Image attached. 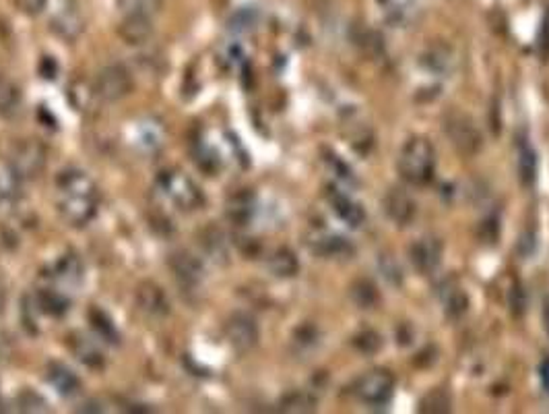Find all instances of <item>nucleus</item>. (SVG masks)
Wrapping results in <instances>:
<instances>
[{
  "label": "nucleus",
  "mask_w": 549,
  "mask_h": 414,
  "mask_svg": "<svg viewBox=\"0 0 549 414\" xmlns=\"http://www.w3.org/2000/svg\"><path fill=\"white\" fill-rule=\"evenodd\" d=\"M38 307H42L43 313H50L54 317H61L69 311V299L61 290H42L38 296Z\"/></svg>",
  "instance_id": "5701e85b"
},
{
  "label": "nucleus",
  "mask_w": 549,
  "mask_h": 414,
  "mask_svg": "<svg viewBox=\"0 0 549 414\" xmlns=\"http://www.w3.org/2000/svg\"><path fill=\"white\" fill-rule=\"evenodd\" d=\"M539 50L544 56H549V14H547V21L544 24V29H541Z\"/></svg>",
  "instance_id": "4c0bfd02"
},
{
  "label": "nucleus",
  "mask_w": 549,
  "mask_h": 414,
  "mask_svg": "<svg viewBox=\"0 0 549 414\" xmlns=\"http://www.w3.org/2000/svg\"><path fill=\"white\" fill-rule=\"evenodd\" d=\"M267 265L270 274L277 275V278H294L299 270L298 257L289 249H285V246L283 249H277L273 255L269 257Z\"/></svg>",
  "instance_id": "412c9836"
},
{
  "label": "nucleus",
  "mask_w": 549,
  "mask_h": 414,
  "mask_svg": "<svg viewBox=\"0 0 549 414\" xmlns=\"http://www.w3.org/2000/svg\"><path fill=\"white\" fill-rule=\"evenodd\" d=\"M354 344L357 348H360V351L372 354V352H376L378 348H380V338L376 336L374 332H364V333H360V336H355Z\"/></svg>",
  "instance_id": "e433bc0d"
},
{
  "label": "nucleus",
  "mask_w": 549,
  "mask_h": 414,
  "mask_svg": "<svg viewBox=\"0 0 549 414\" xmlns=\"http://www.w3.org/2000/svg\"><path fill=\"white\" fill-rule=\"evenodd\" d=\"M450 409H452L450 396L446 394L444 390H431L430 394L421 398V404H420V412L440 414V412H450Z\"/></svg>",
  "instance_id": "cd10ccee"
},
{
  "label": "nucleus",
  "mask_w": 549,
  "mask_h": 414,
  "mask_svg": "<svg viewBox=\"0 0 549 414\" xmlns=\"http://www.w3.org/2000/svg\"><path fill=\"white\" fill-rule=\"evenodd\" d=\"M354 391L362 402L370 406H383L391 400L394 391V377L391 375V371L376 369V371L362 375L360 380L355 381Z\"/></svg>",
  "instance_id": "39448f33"
},
{
  "label": "nucleus",
  "mask_w": 549,
  "mask_h": 414,
  "mask_svg": "<svg viewBox=\"0 0 549 414\" xmlns=\"http://www.w3.org/2000/svg\"><path fill=\"white\" fill-rule=\"evenodd\" d=\"M351 299L360 309H372L378 303V293L372 282L368 280H357L351 286Z\"/></svg>",
  "instance_id": "393cba45"
},
{
  "label": "nucleus",
  "mask_w": 549,
  "mask_h": 414,
  "mask_svg": "<svg viewBox=\"0 0 549 414\" xmlns=\"http://www.w3.org/2000/svg\"><path fill=\"white\" fill-rule=\"evenodd\" d=\"M518 180L526 188L537 180V154L526 141L518 145Z\"/></svg>",
  "instance_id": "aec40b11"
},
{
  "label": "nucleus",
  "mask_w": 549,
  "mask_h": 414,
  "mask_svg": "<svg viewBox=\"0 0 549 414\" xmlns=\"http://www.w3.org/2000/svg\"><path fill=\"white\" fill-rule=\"evenodd\" d=\"M118 34L130 46L145 43L153 34V17H149V14H124Z\"/></svg>",
  "instance_id": "ddd939ff"
},
{
  "label": "nucleus",
  "mask_w": 549,
  "mask_h": 414,
  "mask_svg": "<svg viewBox=\"0 0 549 414\" xmlns=\"http://www.w3.org/2000/svg\"><path fill=\"white\" fill-rule=\"evenodd\" d=\"M252 212H254V201L248 193H240L236 197H232V201L228 203V216L238 224L251 220Z\"/></svg>",
  "instance_id": "a878e982"
},
{
  "label": "nucleus",
  "mask_w": 549,
  "mask_h": 414,
  "mask_svg": "<svg viewBox=\"0 0 549 414\" xmlns=\"http://www.w3.org/2000/svg\"><path fill=\"white\" fill-rule=\"evenodd\" d=\"M508 304H510V311L516 317H521L526 311V294H525V290H523L521 284L512 286L510 296H508Z\"/></svg>",
  "instance_id": "72a5a7b5"
},
{
  "label": "nucleus",
  "mask_w": 549,
  "mask_h": 414,
  "mask_svg": "<svg viewBox=\"0 0 549 414\" xmlns=\"http://www.w3.org/2000/svg\"><path fill=\"white\" fill-rule=\"evenodd\" d=\"M541 381H544V388L549 394V359L541 365Z\"/></svg>",
  "instance_id": "ea45409f"
},
{
  "label": "nucleus",
  "mask_w": 549,
  "mask_h": 414,
  "mask_svg": "<svg viewBox=\"0 0 549 414\" xmlns=\"http://www.w3.org/2000/svg\"><path fill=\"white\" fill-rule=\"evenodd\" d=\"M133 91V77L122 64H109L95 79V93L104 101H120Z\"/></svg>",
  "instance_id": "423d86ee"
},
{
  "label": "nucleus",
  "mask_w": 549,
  "mask_h": 414,
  "mask_svg": "<svg viewBox=\"0 0 549 414\" xmlns=\"http://www.w3.org/2000/svg\"><path fill=\"white\" fill-rule=\"evenodd\" d=\"M91 323H93L95 333H98V336H99L101 340H106V342H116V340H118V333H116V328H114L112 319H109V317L104 313V311L93 309V311H91Z\"/></svg>",
  "instance_id": "c756f323"
},
{
  "label": "nucleus",
  "mask_w": 549,
  "mask_h": 414,
  "mask_svg": "<svg viewBox=\"0 0 549 414\" xmlns=\"http://www.w3.org/2000/svg\"><path fill=\"white\" fill-rule=\"evenodd\" d=\"M9 164L14 178H33L38 177L43 164H46V149L40 141L24 140L13 145Z\"/></svg>",
  "instance_id": "20e7f679"
},
{
  "label": "nucleus",
  "mask_w": 549,
  "mask_h": 414,
  "mask_svg": "<svg viewBox=\"0 0 549 414\" xmlns=\"http://www.w3.org/2000/svg\"><path fill=\"white\" fill-rule=\"evenodd\" d=\"M203 246H204V251L211 255V259L225 261V257H228V245H225V238L222 232L215 228H209L207 232H204Z\"/></svg>",
  "instance_id": "bb28decb"
},
{
  "label": "nucleus",
  "mask_w": 549,
  "mask_h": 414,
  "mask_svg": "<svg viewBox=\"0 0 549 414\" xmlns=\"http://www.w3.org/2000/svg\"><path fill=\"white\" fill-rule=\"evenodd\" d=\"M328 199H331V206H333V209L336 212V216H339L341 220L347 224V226L360 228L362 224L365 222L364 207L357 201L347 197V195H343V193H339L335 188V191L328 193Z\"/></svg>",
  "instance_id": "dca6fc26"
},
{
  "label": "nucleus",
  "mask_w": 549,
  "mask_h": 414,
  "mask_svg": "<svg viewBox=\"0 0 549 414\" xmlns=\"http://www.w3.org/2000/svg\"><path fill=\"white\" fill-rule=\"evenodd\" d=\"M399 172L409 185L423 187L431 183L436 172V151L428 140L413 137L405 143L399 156Z\"/></svg>",
  "instance_id": "f03ea898"
},
{
  "label": "nucleus",
  "mask_w": 549,
  "mask_h": 414,
  "mask_svg": "<svg viewBox=\"0 0 549 414\" xmlns=\"http://www.w3.org/2000/svg\"><path fill=\"white\" fill-rule=\"evenodd\" d=\"M19 409L24 412H42L46 410V402L38 394H33V391H24L19 396Z\"/></svg>",
  "instance_id": "f704fd0d"
},
{
  "label": "nucleus",
  "mask_w": 549,
  "mask_h": 414,
  "mask_svg": "<svg viewBox=\"0 0 549 414\" xmlns=\"http://www.w3.org/2000/svg\"><path fill=\"white\" fill-rule=\"evenodd\" d=\"M14 199V193L9 185H5L3 180H0V209H3L6 203H11Z\"/></svg>",
  "instance_id": "58836bf2"
},
{
  "label": "nucleus",
  "mask_w": 549,
  "mask_h": 414,
  "mask_svg": "<svg viewBox=\"0 0 549 414\" xmlns=\"http://www.w3.org/2000/svg\"><path fill=\"white\" fill-rule=\"evenodd\" d=\"M225 333H228L230 344L236 348L238 352L252 351L256 342H259V325L246 313L232 315L228 325H225Z\"/></svg>",
  "instance_id": "1a4fd4ad"
},
{
  "label": "nucleus",
  "mask_w": 549,
  "mask_h": 414,
  "mask_svg": "<svg viewBox=\"0 0 549 414\" xmlns=\"http://www.w3.org/2000/svg\"><path fill=\"white\" fill-rule=\"evenodd\" d=\"M50 27L64 40H77L79 34L83 32V17L79 13L77 0H54Z\"/></svg>",
  "instance_id": "6e6552de"
},
{
  "label": "nucleus",
  "mask_w": 549,
  "mask_h": 414,
  "mask_svg": "<svg viewBox=\"0 0 549 414\" xmlns=\"http://www.w3.org/2000/svg\"><path fill=\"white\" fill-rule=\"evenodd\" d=\"M58 209L72 226H85L98 212V188L87 172L67 168L58 174Z\"/></svg>",
  "instance_id": "f257e3e1"
},
{
  "label": "nucleus",
  "mask_w": 549,
  "mask_h": 414,
  "mask_svg": "<svg viewBox=\"0 0 549 414\" xmlns=\"http://www.w3.org/2000/svg\"><path fill=\"white\" fill-rule=\"evenodd\" d=\"M21 93L17 85H13L9 79L0 77V116H13L19 111Z\"/></svg>",
  "instance_id": "b1692460"
},
{
  "label": "nucleus",
  "mask_w": 549,
  "mask_h": 414,
  "mask_svg": "<svg viewBox=\"0 0 549 414\" xmlns=\"http://www.w3.org/2000/svg\"><path fill=\"white\" fill-rule=\"evenodd\" d=\"M444 130H446V135H449V140L452 141V145H455L460 154L473 156L479 151L481 135H479L478 127L473 125V120L469 119V116H465L460 112L450 114L444 122Z\"/></svg>",
  "instance_id": "0eeeda50"
},
{
  "label": "nucleus",
  "mask_w": 549,
  "mask_h": 414,
  "mask_svg": "<svg viewBox=\"0 0 549 414\" xmlns=\"http://www.w3.org/2000/svg\"><path fill=\"white\" fill-rule=\"evenodd\" d=\"M380 270H383V275L393 284H401L402 282V270L397 265V261L393 257H380Z\"/></svg>",
  "instance_id": "473e14b6"
},
{
  "label": "nucleus",
  "mask_w": 549,
  "mask_h": 414,
  "mask_svg": "<svg viewBox=\"0 0 549 414\" xmlns=\"http://www.w3.org/2000/svg\"><path fill=\"white\" fill-rule=\"evenodd\" d=\"M52 280L61 288H77L83 282V264L77 255H64L56 261Z\"/></svg>",
  "instance_id": "a211bd4d"
},
{
  "label": "nucleus",
  "mask_w": 549,
  "mask_h": 414,
  "mask_svg": "<svg viewBox=\"0 0 549 414\" xmlns=\"http://www.w3.org/2000/svg\"><path fill=\"white\" fill-rule=\"evenodd\" d=\"M164 0H118V6L124 14H149L153 17L159 11Z\"/></svg>",
  "instance_id": "7c9ffc66"
},
{
  "label": "nucleus",
  "mask_w": 549,
  "mask_h": 414,
  "mask_svg": "<svg viewBox=\"0 0 549 414\" xmlns=\"http://www.w3.org/2000/svg\"><path fill=\"white\" fill-rule=\"evenodd\" d=\"M409 259L421 275L434 274L442 264V245L438 238H420L409 249Z\"/></svg>",
  "instance_id": "9d476101"
},
{
  "label": "nucleus",
  "mask_w": 549,
  "mask_h": 414,
  "mask_svg": "<svg viewBox=\"0 0 549 414\" xmlns=\"http://www.w3.org/2000/svg\"><path fill=\"white\" fill-rule=\"evenodd\" d=\"M256 25V13L252 9H241L238 11L236 14L232 17V24L230 27L233 29V32H251V29Z\"/></svg>",
  "instance_id": "2f4dec72"
},
{
  "label": "nucleus",
  "mask_w": 549,
  "mask_h": 414,
  "mask_svg": "<svg viewBox=\"0 0 549 414\" xmlns=\"http://www.w3.org/2000/svg\"><path fill=\"white\" fill-rule=\"evenodd\" d=\"M46 380L50 381V386L64 398H72L80 391L79 377L72 373L69 367L61 365V362H50L46 369Z\"/></svg>",
  "instance_id": "2eb2a0df"
},
{
  "label": "nucleus",
  "mask_w": 549,
  "mask_h": 414,
  "mask_svg": "<svg viewBox=\"0 0 549 414\" xmlns=\"http://www.w3.org/2000/svg\"><path fill=\"white\" fill-rule=\"evenodd\" d=\"M544 328L549 333V296H547L545 303H544Z\"/></svg>",
  "instance_id": "a19ab883"
},
{
  "label": "nucleus",
  "mask_w": 549,
  "mask_h": 414,
  "mask_svg": "<svg viewBox=\"0 0 549 414\" xmlns=\"http://www.w3.org/2000/svg\"><path fill=\"white\" fill-rule=\"evenodd\" d=\"M161 193L170 199L182 212H193L203 206V193L185 172L166 170L159 174Z\"/></svg>",
  "instance_id": "7ed1b4c3"
},
{
  "label": "nucleus",
  "mask_w": 549,
  "mask_h": 414,
  "mask_svg": "<svg viewBox=\"0 0 549 414\" xmlns=\"http://www.w3.org/2000/svg\"><path fill=\"white\" fill-rule=\"evenodd\" d=\"M137 303L145 313L161 317L170 311V304H167V299L164 294V290L159 286L153 284V282H145V284L138 286L137 290Z\"/></svg>",
  "instance_id": "f3484780"
},
{
  "label": "nucleus",
  "mask_w": 549,
  "mask_h": 414,
  "mask_svg": "<svg viewBox=\"0 0 549 414\" xmlns=\"http://www.w3.org/2000/svg\"><path fill=\"white\" fill-rule=\"evenodd\" d=\"M308 246L320 257H347L354 253V246L345 238L328 235V232H314L312 236H308Z\"/></svg>",
  "instance_id": "4468645a"
},
{
  "label": "nucleus",
  "mask_w": 549,
  "mask_h": 414,
  "mask_svg": "<svg viewBox=\"0 0 549 414\" xmlns=\"http://www.w3.org/2000/svg\"><path fill=\"white\" fill-rule=\"evenodd\" d=\"M71 348H72V352L77 354V359H79L80 362H85L87 367L98 369V367L104 365V354H101L99 346H98V344H93L90 338H85V336L72 338Z\"/></svg>",
  "instance_id": "4be33fe9"
},
{
  "label": "nucleus",
  "mask_w": 549,
  "mask_h": 414,
  "mask_svg": "<svg viewBox=\"0 0 549 414\" xmlns=\"http://www.w3.org/2000/svg\"><path fill=\"white\" fill-rule=\"evenodd\" d=\"M170 265H172L175 280H178L182 286L199 288L201 282L204 280L203 261L196 255H193V253H188V251L175 253V255L170 259Z\"/></svg>",
  "instance_id": "f8f14e48"
},
{
  "label": "nucleus",
  "mask_w": 549,
  "mask_h": 414,
  "mask_svg": "<svg viewBox=\"0 0 549 414\" xmlns=\"http://www.w3.org/2000/svg\"><path fill=\"white\" fill-rule=\"evenodd\" d=\"M3 303H5L3 301V293H0V311H3Z\"/></svg>",
  "instance_id": "79ce46f5"
},
{
  "label": "nucleus",
  "mask_w": 549,
  "mask_h": 414,
  "mask_svg": "<svg viewBox=\"0 0 549 414\" xmlns=\"http://www.w3.org/2000/svg\"><path fill=\"white\" fill-rule=\"evenodd\" d=\"M442 307L449 319H460L469 311V294L457 284H449L442 288Z\"/></svg>",
  "instance_id": "6ab92c4d"
},
{
  "label": "nucleus",
  "mask_w": 549,
  "mask_h": 414,
  "mask_svg": "<svg viewBox=\"0 0 549 414\" xmlns=\"http://www.w3.org/2000/svg\"><path fill=\"white\" fill-rule=\"evenodd\" d=\"M317 409V400L306 391H294V394L285 396L281 402V410L285 412H312Z\"/></svg>",
  "instance_id": "c85d7f7f"
},
{
  "label": "nucleus",
  "mask_w": 549,
  "mask_h": 414,
  "mask_svg": "<svg viewBox=\"0 0 549 414\" xmlns=\"http://www.w3.org/2000/svg\"><path fill=\"white\" fill-rule=\"evenodd\" d=\"M384 212L397 226H409L415 220L417 206L405 188L393 187L384 197Z\"/></svg>",
  "instance_id": "9b49d317"
},
{
  "label": "nucleus",
  "mask_w": 549,
  "mask_h": 414,
  "mask_svg": "<svg viewBox=\"0 0 549 414\" xmlns=\"http://www.w3.org/2000/svg\"><path fill=\"white\" fill-rule=\"evenodd\" d=\"M13 3L21 13L27 14V17H35V14L46 11L48 6V0H13Z\"/></svg>",
  "instance_id": "c9c22d12"
}]
</instances>
